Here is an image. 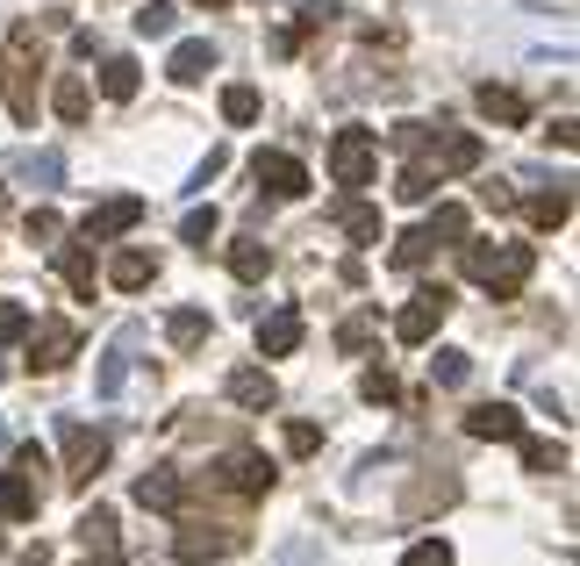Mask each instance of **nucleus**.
<instances>
[{"mask_svg": "<svg viewBox=\"0 0 580 566\" xmlns=\"http://www.w3.org/2000/svg\"><path fill=\"white\" fill-rule=\"evenodd\" d=\"M530 266H538V258H530V244H466V273L495 294V302H509V294L523 287Z\"/></svg>", "mask_w": 580, "mask_h": 566, "instance_id": "1", "label": "nucleus"}, {"mask_svg": "<svg viewBox=\"0 0 580 566\" xmlns=\"http://www.w3.org/2000/svg\"><path fill=\"white\" fill-rule=\"evenodd\" d=\"M373 165H380L373 130H337V137H330V180H337V187H366Z\"/></svg>", "mask_w": 580, "mask_h": 566, "instance_id": "2", "label": "nucleus"}, {"mask_svg": "<svg viewBox=\"0 0 580 566\" xmlns=\"http://www.w3.org/2000/svg\"><path fill=\"white\" fill-rule=\"evenodd\" d=\"M58 445H65V481L72 488H86L108 466V438L94 423H79V416H65V423H58Z\"/></svg>", "mask_w": 580, "mask_h": 566, "instance_id": "3", "label": "nucleus"}, {"mask_svg": "<svg viewBox=\"0 0 580 566\" xmlns=\"http://www.w3.org/2000/svg\"><path fill=\"white\" fill-rule=\"evenodd\" d=\"M29 51H36V29H15V44H8V58H0V94H8V108H15V122H36Z\"/></svg>", "mask_w": 580, "mask_h": 566, "instance_id": "4", "label": "nucleus"}, {"mask_svg": "<svg viewBox=\"0 0 580 566\" xmlns=\"http://www.w3.org/2000/svg\"><path fill=\"white\" fill-rule=\"evenodd\" d=\"M444 309H452V294H444V287H423L409 309L394 316V337H402V344H430V337H437V323H444Z\"/></svg>", "mask_w": 580, "mask_h": 566, "instance_id": "5", "label": "nucleus"}, {"mask_svg": "<svg viewBox=\"0 0 580 566\" xmlns=\"http://www.w3.org/2000/svg\"><path fill=\"white\" fill-rule=\"evenodd\" d=\"M144 223V201L137 194H115V201H101L94 216L79 223V244H101V237H122V230H137Z\"/></svg>", "mask_w": 580, "mask_h": 566, "instance_id": "6", "label": "nucleus"}, {"mask_svg": "<svg viewBox=\"0 0 580 566\" xmlns=\"http://www.w3.org/2000/svg\"><path fill=\"white\" fill-rule=\"evenodd\" d=\"M251 172H258V187H273L280 201L308 194V165H301V158H287V151H258V158H251Z\"/></svg>", "mask_w": 580, "mask_h": 566, "instance_id": "7", "label": "nucleus"}, {"mask_svg": "<svg viewBox=\"0 0 580 566\" xmlns=\"http://www.w3.org/2000/svg\"><path fill=\"white\" fill-rule=\"evenodd\" d=\"M72 352H79V330H72V323H44V330L29 323V366H44V373H58V366H65Z\"/></svg>", "mask_w": 580, "mask_h": 566, "instance_id": "8", "label": "nucleus"}, {"mask_svg": "<svg viewBox=\"0 0 580 566\" xmlns=\"http://www.w3.org/2000/svg\"><path fill=\"white\" fill-rule=\"evenodd\" d=\"M466 430L488 438V445H516V438H523V416H516V402H480V409L466 416Z\"/></svg>", "mask_w": 580, "mask_h": 566, "instance_id": "9", "label": "nucleus"}, {"mask_svg": "<svg viewBox=\"0 0 580 566\" xmlns=\"http://www.w3.org/2000/svg\"><path fill=\"white\" fill-rule=\"evenodd\" d=\"M294 344H301V309H273L258 323V352H266V359H287Z\"/></svg>", "mask_w": 580, "mask_h": 566, "instance_id": "10", "label": "nucleus"}, {"mask_svg": "<svg viewBox=\"0 0 580 566\" xmlns=\"http://www.w3.org/2000/svg\"><path fill=\"white\" fill-rule=\"evenodd\" d=\"M36 502H44V488H36L22 466H15V473H0V516H8V524H29Z\"/></svg>", "mask_w": 580, "mask_h": 566, "instance_id": "11", "label": "nucleus"}, {"mask_svg": "<svg viewBox=\"0 0 580 566\" xmlns=\"http://www.w3.org/2000/svg\"><path fill=\"white\" fill-rule=\"evenodd\" d=\"M222 552H237V531H201V524L180 531V559L187 566H208V559H222Z\"/></svg>", "mask_w": 580, "mask_h": 566, "instance_id": "12", "label": "nucleus"}, {"mask_svg": "<svg viewBox=\"0 0 580 566\" xmlns=\"http://www.w3.org/2000/svg\"><path fill=\"white\" fill-rule=\"evenodd\" d=\"M172 79L180 86H194V79H208V72H215V44H208V36H187V44H180V51H172Z\"/></svg>", "mask_w": 580, "mask_h": 566, "instance_id": "13", "label": "nucleus"}, {"mask_svg": "<svg viewBox=\"0 0 580 566\" xmlns=\"http://www.w3.org/2000/svg\"><path fill=\"white\" fill-rule=\"evenodd\" d=\"M222 473H230V488H237V495H266V488H273V466L258 459V452H230V459H222Z\"/></svg>", "mask_w": 580, "mask_h": 566, "instance_id": "14", "label": "nucleus"}, {"mask_svg": "<svg viewBox=\"0 0 580 566\" xmlns=\"http://www.w3.org/2000/svg\"><path fill=\"white\" fill-rule=\"evenodd\" d=\"M230 402H244V409H273L280 387H273V373H258V366H237V373H230Z\"/></svg>", "mask_w": 580, "mask_h": 566, "instance_id": "15", "label": "nucleus"}, {"mask_svg": "<svg viewBox=\"0 0 580 566\" xmlns=\"http://www.w3.org/2000/svg\"><path fill=\"white\" fill-rule=\"evenodd\" d=\"M480 115L488 122H530V108H523V94H516V86H480Z\"/></svg>", "mask_w": 580, "mask_h": 566, "instance_id": "16", "label": "nucleus"}, {"mask_svg": "<svg viewBox=\"0 0 580 566\" xmlns=\"http://www.w3.org/2000/svg\"><path fill=\"white\" fill-rule=\"evenodd\" d=\"M151 273H158V258H151V251H122L115 266H108V280H115L122 294H137V287H151Z\"/></svg>", "mask_w": 580, "mask_h": 566, "instance_id": "17", "label": "nucleus"}, {"mask_svg": "<svg viewBox=\"0 0 580 566\" xmlns=\"http://www.w3.org/2000/svg\"><path fill=\"white\" fill-rule=\"evenodd\" d=\"M79 545L86 552H115V509H108V502H94V509L79 516Z\"/></svg>", "mask_w": 580, "mask_h": 566, "instance_id": "18", "label": "nucleus"}, {"mask_svg": "<svg viewBox=\"0 0 580 566\" xmlns=\"http://www.w3.org/2000/svg\"><path fill=\"white\" fill-rule=\"evenodd\" d=\"M337 223H344V237H351V244H380V208L337 201Z\"/></svg>", "mask_w": 580, "mask_h": 566, "instance_id": "19", "label": "nucleus"}, {"mask_svg": "<svg viewBox=\"0 0 580 566\" xmlns=\"http://www.w3.org/2000/svg\"><path fill=\"white\" fill-rule=\"evenodd\" d=\"M137 502L144 509H172V502H180V473H172V466H151L137 481Z\"/></svg>", "mask_w": 580, "mask_h": 566, "instance_id": "20", "label": "nucleus"}, {"mask_svg": "<svg viewBox=\"0 0 580 566\" xmlns=\"http://www.w3.org/2000/svg\"><path fill=\"white\" fill-rule=\"evenodd\" d=\"M466 230H473V216H466L459 201H444L437 216H430V223H423V237H430V244H459Z\"/></svg>", "mask_w": 580, "mask_h": 566, "instance_id": "21", "label": "nucleus"}, {"mask_svg": "<svg viewBox=\"0 0 580 566\" xmlns=\"http://www.w3.org/2000/svg\"><path fill=\"white\" fill-rule=\"evenodd\" d=\"M51 108H58V115H65V122H86V108H94V94H86V79H79V72H65V79H58Z\"/></svg>", "mask_w": 580, "mask_h": 566, "instance_id": "22", "label": "nucleus"}, {"mask_svg": "<svg viewBox=\"0 0 580 566\" xmlns=\"http://www.w3.org/2000/svg\"><path fill=\"white\" fill-rule=\"evenodd\" d=\"M266 266H273V251H266L258 237L230 244V273H237V280H266Z\"/></svg>", "mask_w": 580, "mask_h": 566, "instance_id": "23", "label": "nucleus"}, {"mask_svg": "<svg viewBox=\"0 0 580 566\" xmlns=\"http://www.w3.org/2000/svg\"><path fill=\"white\" fill-rule=\"evenodd\" d=\"M58 273H65V287L79 294V302H94V258H86V244H72V251L58 258Z\"/></svg>", "mask_w": 580, "mask_h": 566, "instance_id": "24", "label": "nucleus"}, {"mask_svg": "<svg viewBox=\"0 0 580 566\" xmlns=\"http://www.w3.org/2000/svg\"><path fill=\"white\" fill-rule=\"evenodd\" d=\"M165 337L180 344V352H194V344L208 337V309H172V323H165Z\"/></svg>", "mask_w": 580, "mask_h": 566, "instance_id": "25", "label": "nucleus"}, {"mask_svg": "<svg viewBox=\"0 0 580 566\" xmlns=\"http://www.w3.org/2000/svg\"><path fill=\"white\" fill-rule=\"evenodd\" d=\"M101 94H108V101H129V94H137V58H108V65H101Z\"/></svg>", "mask_w": 580, "mask_h": 566, "instance_id": "26", "label": "nucleus"}, {"mask_svg": "<svg viewBox=\"0 0 580 566\" xmlns=\"http://www.w3.org/2000/svg\"><path fill=\"white\" fill-rule=\"evenodd\" d=\"M480 165V137H444L437 144V172H473Z\"/></svg>", "mask_w": 580, "mask_h": 566, "instance_id": "27", "label": "nucleus"}, {"mask_svg": "<svg viewBox=\"0 0 580 566\" xmlns=\"http://www.w3.org/2000/svg\"><path fill=\"white\" fill-rule=\"evenodd\" d=\"M222 122H237V130H244V122H258V86H222Z\"/></svg>", "mask_w": 580, "mask_h": 566, "instance_id": "28", "label": "nucleus"}, {"mask_svg": "<svg viewBox=\"0 0 580 566\" xmlns=\"http://www.w3.org/2000/svg\"><path fill=\"white\" fill-rule=\"evenodd\" d=\"M22 180H29V187H58V180H65V158H58V151L22 158Z\"/></svg>", "mask_w": 580, "mask_h": 566, "instance_id": "29", "label": "nucleus"}, {"mask_svg": "<svg viewBox=\"0 0 580 566\" xmlns=\"http://www.w3.org/2000/svg\"><path fill=\"white\" fill-rule=\"evenodd\" d=\"M466 373H473L466 352H437V359H430V380H437V387H466Z\"/></svg>", "mask_w": 580, "mask_h": 566, "instance_id": "30", "label": "nucleus"}, {"mask_svg": "<svg viewBox=\"0 0 580 566\" xmlns=\"http://www.w3.org/2000/svg\"><path fill=\"white\" fill-rule=\"evenodd\" d=\"M122 380H129V352H122V344H115V352H108V359H101V373H94V387H101V395L115 402V395H122Z\"/></svg>", "mask_w": 580, "mask_h": 566, "instance_id": "31", "label": "nucleus"}, {"mask_svg": "<svg viewBox=\"0 0 580 566\" xmlns=\"http://www.w3.org/2000/svg\"><path fill=\"white\" fill-rule=\"evenodd\" d=\"M29 323H36L29 302H0V344H22V337H29Z\"/></svg>", "mask_w": 580, "mask_h": 566, "instance_id": "32", "label": "nucleus"}, {"mask_svg": "<svg viewBox=\"0 0 580 566\" xmlns=\"http://www.w3.org/2000/svg\"><path fill=\"white\" fill-rule=\"evenodd\" d=\"M530 216H538V223H545V230H559L566 223V216H573V194H538V201H530Z\"/></svg>", "mask_w": 580, "mask_h": 566, "instance_id": "33", "label": "nucleus"}, {"mask_svg": "<svg viewBox=\"0 0 580 566\" xmlns=\"http://www.w3.org/2000/svg\"><path fill=\"white\" fill-rule=\"evenodd\" d=\"M215 230H222V216H215V208H194L187 223H180V237H187V244H201V251H208V244H215Z\"/></svg>", "mask_w": 580, "mask_h": 566, "instance_id": "34", "label": "nucleus"}, {"mask_svg": "<svg viewBox=\"0 0 580 566\" xmlns=\"http://www.w3.org/2000/svg\"><path fill=\"white\" fill-rule=\"evenodd\" d=\"M523 466H530V473H559L566 452H559V445H545V438H530V445H523Z\"/></svg>", "mask_w": 580, "mask_h": 566, "instance_id": "35", "label": "nucleus"}, {"mask_svg": "<svg viewBox=\"0 0 580 566\" xmlns=\"http://www.w3.org/2000/svg\"><path fill=\"white\" fill-rule=\"evenodd\" d=\"M430 251H437V244H430L423 230H409V237H394V266H423Z\"/></svg>", "mask_w": 580, "mask_h": 566, "instance_id": "36", "label": "nucleus"}, {"mask_svg": "<svg viewBox=\"0 0 580 566\" xmlns=\"http://www.w3.org/2000/svg\"><path fill=\"white\" fill-rule=\"evenodd\" d=\"M402 566H452V545H444V538H423V545H409Z\"/></svg>", "mask_w": 580, "mask_h": 566, "instance_id": "37", "label": "nucleus"}, {"mask_svg": "<svg viewBox=\"0 0 580 566\" xmlns=\"http://www.w3.org/2000/svg\"><path fill=\"white\" fill-rule=\"evenodd\" d=\"M65 237V223H58L51 208H29V244H58Z\"/></svg>", "mask_w": 580, "mask_h": 566, "instance_id": "38", "label": "nucleus"}, {"mask_svg": "<svg viewBox=\"0 0 580 566\" xmlns=\"http://www.w3.org/2000/svg\"><path fill=\"white\" fill-rule=\"evenodd\" d=\"M137 29L144 36H165L172 29V8H165V0H144V8H137Z\"/></svg>", "mask_w": 580, "mask_h": 566, "instance_id": "39", "label": "nucleus"}, {"mask_svg": "<svg viewBox=\"0 0 580 566\" xmlns=\"http://www.w3.org/2000/svg\"><path fill=\"white\" fill-rule=\"evenodd\" d=\"M394 194H402V201H430V194H437V187H430V165H409Z\"/></svg>", "mask_w": 580, "mask_h": 566, "instance_id": "40", "label": "nucleus"}, {"mask_svg": "<svg viewBox=\"0 0 580 566\" xmlns=\"http://www.w3.org/2000/svg\"><path fill=\"white\" fill-rule=\"evenodd\" d=\"M359 395H366V402H394L402 387H394V373H387V366H373V373L359 380Z\"/></svg>", "mask_w": 580, "mask_h": 566, "instance_id": "41", "label": "nucleus"}, {"mask_svg": "<svg viewBox=\"0 0 580 566\" xmlns=\"http://www.w3.org/2000/svg\"><path fill=\"white\" fill-rule=\"evenodd\" d=\"M366 337H373V316H351V323H344V330H337V344H344V352H359V344H366Z\"/></svg>", "mask_w": 580, "mask_h": 566, "instance_id": "42", "label": "nucleus"}, {"mask_svg": "<svg viewBox=\"0 0 580 566\" xmlns=\"http://www.w3.org/2000/svg\"><path fill=\"white\" fill-rule=\"evenodd\" d=\"M316 445H323V430H316V423H287V452H316Z\"/></svg>", "mask_w": 580, "mask_h": 566, "instance_id": "43", "label": "nucleus"}, {"mask_svg": "<svg viewBox=\"0 0 580 566\" xmlns=\"http://www.w3.org/2000/svg\"><path fill=\"white\" fill-rule=\"evenodd\" d=\"M330 15H337V0H301V29H323Z\"/></svg>", "mask_w": 580, "mask_h": 566, "instance_id": "44", "label": "nucleus"}, {"mask_svg": "<svg viewBox=\"0 0 580 566\" xmlns=\"http://www.w3.org/2000/svg\"><path fill=\"white\" fill-rule=\"evenodd\" d=\"M0 445H8V423H0Z\"/></svg>", "mask_w": 580, "mask_h": 566, "instance_id": "45", "label": "nucleus"}, {"mask_svg": "<svg viewBox=\"0 0 580 566\" xmlns=\"http://www.w3.org/2000/svg\"><path fill=\"white\" fill-rule=\"evenodd\" d=\"M201 8H222V0H201Z\"/></svg>", "mask_w": 580, "mask_h": 566, "instance_id": "46", "label": "nucleus"}, {"mask_svg": "<svg viewBox=\"0 0 580 566\" xmlns=\"http://www.w3.org/2000/svg\"><path fill=\"white\" fill-rule=\"evenodd\" d=\"M0 380H8V366H0Z\"/></svg>", "mask_w": 580, "mask_h": 566, "instance_id": "47", "label": "nucleus"}]
</instances>
